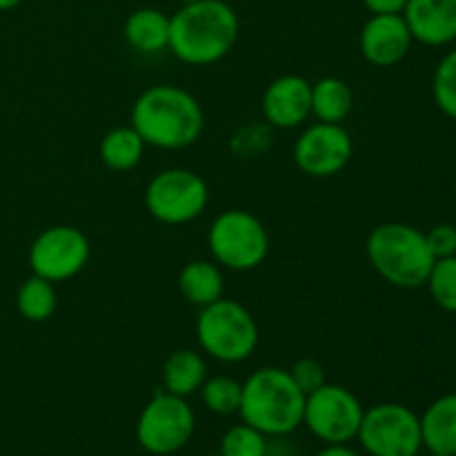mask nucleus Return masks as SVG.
Listing matches in <instances>:
<instances>
[{
  "label": "nucleus",
  "mask_w": 456,
  "mask_h": 456,
  "mask_svg": "<svg viewBox=\"0 0 456 456\" xmlns=\"http://www.w3.org/2000/svg\"><path fill=\"white\" fill-rule=\"evenodd\" d=\"M414 38L401 13L372 16L359 36L361 56L374 67H395L408 56Z\"/></svg>",
  "instance_id": "nucleus-14"
},
{
  "label": "nucleus",
  "mask_w": 456,
  "mask_h": 456,
  "mask_svg": "<svg viewBox=\"0 0 456 456\" xmlns=\"http://www.w3.org/2000/svg\"><path fill=\"white\" fill-rule=\"evenodd\" d=\"M212 261L232 272H252L270 254V234L256 214L248 209H225L212 221L208 232Z\"/></svg>",
  "instance_id": "nucleus-6"
},
{
  "label": "nucleus",
  "mask_w": 456,
  "mask_h": 456,
  "mask_svg": "<svg viewBox=\"0 0 456 456\" xmlns=\"http://www.w3.org/2000/svg\"><path fill=\"white\" fill-rule=\"evenodd\" d=\"M426 240L432 256H435V261L436 258L456 256V227L454 225H448V223L435 225L430 232H426Z\"/></svg>",
  "instance_id": "nucleus-29"
},
{
  "label": "nucleus",
  "mask_w": 456,
  "mask_h": 456,
  "mask_svg": "<svg viewBox=\"0 0 456 456\" xmlns=\"http://www.w3.org/2000/svg\"><path fill=\"white\" fill-rule=\"evenodd\" d=\"M421 436L430 452L456 456V392L428 405L421 414Z\"/></svg>",
  "instance_id": "nucleus-17"
},
{
  "label": "nucleus",
  "mask_w": 456,
  "mask_h": 456,
  "mask_svg": "<svg viewBox=\"0 0 456 456\" xmlns=\"http://www.w3.org/2000/svg\"><path fill=\"white\" fill-rule=\"evenodd\" d=\"M208 205L209 187L194 169H163L145 187L147 212L163 225H187L203 216Z\"/></svg>",
  "instance_id": "nucleus-7"
},
{
  "label": "nucleus",
  "mask_w": 456,
  "mask_h": 456,
  "mask_svg": "<svg viewBox=\"0 0 456 456\" xmlns=\"http://www.w3.org/2000/svg\"><path fill=\"white\" fill-rule=\"evenodd\" d=\"M22 0H0V12H9V9H16Z\"/></svg>",
  "instance_id": "nucleus-32"
},
{
  "label": "nucleus",
  "mask_w": 456,
  "mask_h": 456,
  "mask_svg": "<svg viewBox=\"0 0 456 456\" xmlns=\"http://www.w3.org/2000/svg\"><path fill=\"white\" fill-rule=\"evenodd\" d=\"M16 307L25 321H31V323H45V321L52 319L53 312H56L58 307L56 288H53L52 281L31 274L29 279L22 281L20 288H18Z\"/></svg>",
  "instance_id": "nucleus-22"
},
{
  "label": "nucleus",
  "mask_w": 456,
  "mask_h": 456,
  "mask_svg": "<svg viewBox=\"0 0 456 456\" xmlns=\"http://www.w3.org/2000/svg\"><path fill=\"white\" fill-rule=\"evenodd\" d=\"M125 40L138 53H160L169 49V16L156 7H141L125 20Z\"/></svg>",
  "instance_id": "nucleus-18"
},
{
  "label": "nucleus",
  "mask_w": 456,
  "mask_h": 456,
  "mask_svg": "<svg viewBox=\"0 0 456 456\" xmlns=\"http://www.w3.org/2000/svg\"><path fill=\"white\" fill-rule=\"evenodd\" d=\"M129 125L141 134L145 145L156 150H187L205 129V114L199 98L178 85H154L134 101Z\"/></svg>",
  "instance_id": "nucleus-1"
},
{
  "label": "nucleus",
  "mask_w": 456,
  "mask_h": 456,
  "mask_svg": "<svg viewBox=\"0 0 456 456\" xmlns=\"http://www.w3.org/2000/svg\"><path fill=\"white\" fill-rule=\"evenodd\" d=\"M196 430V417L187 399L169 392L151 396L136 421V439L145 452L169 456L185 448Z\"/></svg>",
  "instance_id": "nucleus-8"
},
{
  "label": "nucleus",
  "mask_w": 456,
  "mask_h": 456,
  "mask_svg": "<svg viewBox=\"0 0 456 456\" xmlns=\"http://www.w3.org/2000/svg\"><path fill=\"white\" fill-rule=\"evenodd\" d=\"M199 347L221 363H243L258 347V325L252 312L234 298H218L200 307L196 319Z\"/></svg>",
  "instance_id": "nucleus-5"
},
{
  "label": "nucleus",
  "mask_w": 456,
  "mask_h": 456,
  "mask_svg": "<svg viewBox=\"0 0 456 456\" xmlns=\"http://www.w3.org/2000/svg\"><path fill=\"white\" fill-rule=\"evenodd\" d=\"M145 147V141L132 125H120L102 136L98 154L102 165L111 172H129L142 160Z\"/></svg>",
  "instance_id": "nucleus-21"
},
{
  "label": "nucleus",
  "mask_w": 456,
  "mask_h": 456,
  "mask_svg": "<svg viewBox=\"0 0 456 456\" xmlns=\"http://www.w3.org/2000/svg\"><path fill=\"white\" fill-rule=\"evenodd\" d=\"M305 395L288 370L261 368L243 381L239 414L265 436H288L303 426Z\"/></svg>",
  "instance_id": "nucleus-3"
},
{
  "label": "nucleus",
  "mask_w": 456,
  "mask_h": 456,
  "mask_svg": "<svg viewBox=\"0 0 456 456\" xmlns=\"http://www.w3.org/2000/svg\"><path fill=\"white\" fill-rule=\"evenodd\" d=\"M428 456H445V454H435V452H430Z\"/></svg>",
  "instance_id": "nucleus-34"
},
{
  "label": "nucleus",
  "mask_w": 456,
  "mask_h": 456,
  "mask_svg": "<svg viewBox=\"0 0 456 456\" xmlns=\"http://www.w3.org/2000/svg\"><path fill=\"white\" fill-rule=\"evenodd\" d=\"M432 96L448 118L456 120V49L445 53L432 76Z\"/></svg>",
  "instance_id": "nucleus-25"
},
{
  "label": "nucleus",
  "mask_w": 456,
  "mask_h": 456,
  "mask_svg": "<svg viewBox=\"0 0 456 456\" xmlns=\"http://www.w3.org/2000/svg\"><path fill=\"white\" fill-rule=\"evenodd\" d=\"M354 142L343 125L321 123L305 127L294 142V163L305 176L330 178L350 165Z\"/></svg>",
  "instance_id": "nucleus-12"
},
{
  "label": "nucleus",
  "mask_w": 456,
  "mask_h": 456,
  "mask_svg": "<svg viewBox=\"0 0 456 456\" xmlns=\"http://www.w3.org/2000/svg\"><path fill=\"white\" fill-rule=\"evenodd\" d=\"M363 412L354 392L337 383H325L305 396L303 426L325 445H347L359 435Z\"/></svg>",
  "instance_id": "nucleus-10"
},
{
  "label": "nucleus",
  "mask_w": 456,
  "mask_h": 456,
  "mask_svg": "<svg viewBox=\"0 0 456 456\" xmlns=\"http://www.w3.org/2000/svg\"><path fill=\"white\" fill-rule=\"evenodd\" d=\"M261 111L272 129H297L312 118V83L298 74L272 80L261 98Z\"/></svg>",
  "instance_id": "nucleus-13"
},
{
  "label": "nucleus",
  "mask_w": 456,
  "mask_h": 456,
  "mask_svg": "<svg viewBox=\"0 0 456 456\" xmlns=\"http://www.w3.org/2000/svg\"><path fill=\"white\" fill-rule=\"evenodd\" d=\"M401 16L417 43L444 47L456 40V0H408Z\"/></svg>",
  "instance_id": "nucleus-15"
},
{
  "label": "nucleus",
  "mask_w": 456,
  "mask_h": 456,
  "mask_svg": "<svg viewBox=\"0 0 456 456\" xmlns=\"http://www.w3.org/2000/svg\"><path fill=\"white\" fill-rule=\"evenodd\" d=\"M361 3L372 16H386V13H403L408 0H361Z\"/></svg>",
  "instance_id": "nucleus-30"
},
{
  "label": "nucleus",
  "mask_w": 456,
  "mask_h": 456,
  "mask_svg": "<svg viewBox=\"0 0 456 456\" xmlns=\"http://www.w3.org/2000/svg\"><path fill=\"white\" fill-rule=\"evenodd\" d=\"M288 372H289V377H292V381L298 386V390H301L305 396L328 383L323 363L316 359H312V356L294 361V365L288 370Z\"/></svg>",
  "instance_id": "nucleus-28"
},
{
  "label": "nucleus",
  "mask_w": 456,
  "mask_h": 456,
  "mask_svg": "<svg viewBox=\"0 0 456 456\" xmlns=\"http://www.w3.org/2000/svg\"><path fill=\"white\" fill-rule=\"evenodd\" d=\"M221 456H267V436L248 423H239L223 435Z\"/></svg>",
  "instance_id": "nucleus-27"
},
{
  "label": "nucleus",
  "mask_w": 456,
  "mask_h": 456,
  "mask_svg": "<svg viewBox=\"0 0 456 456\" xmlns=\"http://www.w3.org/2000/svg\"><path fill=\"white\" fill-rule=\"evenodd\" d=\"M239 29V16L227 0L181 4L169 16V52L185 65H214L234 49Z\"/></svg>",
  "instance_id": "nucleus-2"
},
{
  "label": "nucleus",
  "mask_w": 456,
  "mask_h": 456,
  "mask_svg": "<svg viewBox=\"0 0 456 456\" xmlns=\"http://www.w3.org/2000/svg\"><path fill=\"white\" fill-rule=\"evenodd\" d=\"M272 127L263 120V123H249L236 129L230 138L232 154L239 159H258L265 156L272 147Z\"/></svg>",
  "instance_id": "nucleus-26"
},
{
  "label": "nucleus",
  "mask_w": 456,
  "mask_h": 456,
  "mask_svg": "<svg viewBox=\"0 0 456 456\" xmlns=\"http://www.w3.org/2000/svg\"><path fill=\"white\" fill-rule=\"evenodd\" d=\"M426 285L441 310L456 314V256L436 258Z\"/></svg>",
  "instance_id": "nucleus-24"
},
{
  "label": "nucleus",
  "mask_w": 456,
  "mask_h": 456,
  "mask_svg": "<svg viewBox=\"0 0 456 456\" xmlns=\"http://www.w3.org/2000/svg\"><path fill=\"white\" fill-rule=\"evenodd\" d=\"M354 107V94L352 87L338 76H323L312 83V116L321 123H337L352 114Z\"/></svg>",
  "instance_id": "nucleus-20"
},
{
  "label": "nucleus",
  "mask_w": 456,
  "mask_h": 456,
  "mask_svg": "<svg viewBox=\"0 0 456 456\" xmlns=\"http://www.w3.org/2000/svg\"><path fill=\"white\" fill-rule=\"evenodd\" d=\"M178 289L183 298L196 307H205L218 301L225 294V276L216 261L196 258L183 265L178 272Z\"/></svg>",
  "instance_id": "nucleus-16"
},
{
  "label": "nucleus",
  "mask_w": 456,
  "mask_h": 456,
  "mask_svg": "<svg viewBox=\"0 0 456 456\" xmlns=\"http://www.w3.org/2000/svg\"><path fill=\"white\" fill-rule=\"evenodd\" d=\"M314 456H361V454L354 452L352 448H347V445H328V448L321 450V452H316Z\"/></svg>",
  "instance_id": "nucleus-31"
},
{
  "label": "nucleus",
  "mask_w": 456,
  "mask_h": 456,
  "mask_svg": "<svg viewBox=\"0 0 456 456\" xmlns=\"http://www.w3.org/2000/svg\"><path fill=\"white\" fill-rule=\"evenodd\" d=\"M199 395L209 412L218 414V417H230V414H239L243 383L236 381L234 377H227V374L208 377Z\"/></svg>",
  "instance_id": "nucleus-23"
},
{
  "label": "nucleus",
  "mask_w": 456,
  "mask_h": 456,
  "mask_svg": "<svg viewBox=\"0 0 456 456\" xmlns=\"http://www.w3.org/2000/svg\"><path fill=\"white\" fill-rule=\"evenodd\" d=\"M181 4H191V3H199V0H178Z\"/></svg>",
  "instance_id": "nucleus-33"
},
{
  "label": "nucleus",
  "mask_w": 456,
  "mask_h": 456,
  "mask_svg": "<svg viewBox=\"0 0 456 456\" xmlns=\"http://www.w3.org/2000/svg\"><path fill=\"white\" fill-rule=\"evenodd\" d=\"M227 3H230V0H227Z\"/></svg>",
  "instance_id": "nucleus-35"
},
{
  "label": "nucleus",
  "mask_w": 456,
  "mask_h": 456,
  "mask_svg": "<svg viewBox=\"0 0 456 456\" xmlns=\"http://www.w3.org/2000/svg\"><path fill=\"white\" fill-rule=\"evenodd\" d=\"M356 439L370 456H417L423 448L421 417L408 405L379 403L363 412Z\"/></svg>",
  "instance_id": "nucleus-9"
},
{
  "label": "nucleus",
  "mask_w": 456,
  "mask_h": 456,
  "mask_svg": "<svg viewBox=\"0 0 456 456\" xmlns=\"http://www.w3.org/2000/svg\"><path fill=\"white\" fill-rule=\"evenodd\" d=\"M365 254L374 272L401 289L426 285L435 265L426 232L408 223H383L374 227L365 243Z\"/></svg>",
  "instance_id": "nucleus-4"
},
{
  "label": "nucleus",
  "mask_w": 456,
  "mask_h": 456,
  "mask_svg": "<svg viewBox=\"0 0 456 456\" xmlns=\"http://www.w3.org/2000/svg\"><path fill=\"white\" fill-rule=\"evenodd\" d=\"M92 245L83 230L74 225H53L40 232L29 248L31 274L56 283L78 276L89 263Z\"/></svg>",
  "instance_id": "nucleus-11"
},
{
  "label": "nucleus",
  "mask_w": 456,
  "mask_h": 456,
  "mask_svg": "<svg viewBox=\"0 0 456 456\" xmlns=\"http://www.w3.org/2000/svg\"><path fill=\"white\" fill-rule=\"evenodd\" d=\"M160 379H163L165 392L187 399V396L196 395L208 379L205 356L196 350H187V347L172 352L165 359Z\"/></svg>",
  "instance_id": "nucleus-19"
}]
</instances>
